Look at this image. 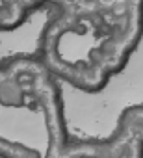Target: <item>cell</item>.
Wrapping results in <instances>:
<instances>
[]
</instances>
